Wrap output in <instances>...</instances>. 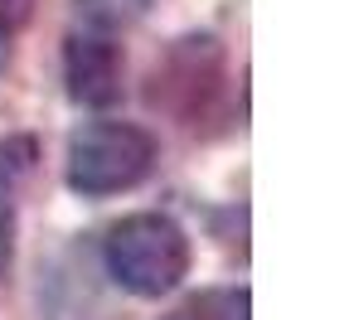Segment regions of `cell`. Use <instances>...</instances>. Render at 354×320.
<instances>
[{
	"instance_id": "cell-1",
	"label": "cell",
	"mask_w": 354,
	"mask_h": 320,
	"mask_svg": "<svg viewBox=\"0 0 354 320\" xmlns=\"http://www.w3.org/2000/svg\"><path fill=\"white\" fill-rule=\"evenodd\" d=\"M107 276L131 296H165L189 267V238L165 214H131L102 243Z\"/></svg>"
},
{
	"instance_id": "cell-2",
	"label": "cell",
	"mask_w": 354,
	"mask_h": 320,
	"mask_svg": "<svg viewBox=\"0 0 354 320\" xmlns=\"http://www.w3.org/2000/svg\"><path fill=\"white\" fill-rule=\"evenodd\" d=\"M156 141L131 122H93L68 141V185L78 194H117L151 175Z\"/></svg>"
},
{
	"instance_id": "cell-3",
	"label": "cell",
	"mask_w": 354,
	"mask_h": 320,
	"mask_svg": "<svg viewBox=\"0 0 354 320\" xmlns=\"http://www.w3.org/2000/svg\"><path fill=\"white\" fill-rule=\"evenodd\" d=\"M64 83L83 107H112L122 97V49L107 35L78 30L64 44Z\"/></svg>"
},
{
	"instance_id": "cell-4",
	"label": "cell",
	"mask_w": 354,
	"mask_h": 320,
	"mask_svg": "<svg viewBox=\"0 0 354 320\" xmlns=\"http://www.w3.org/2000/svg\"><path fill=\"white\" fill-rule=\"evenodd\" d=\"M165 320H248V291L223 286V291H199L185 305H175Z\"/></svg>"
},
{
	"instance_id": "cell-5",
	"label": "cell",
	"mask_w": 354,
	"mask_h": 320,
	"mask_svg": "<svg viewBox=\"0 0 354 320\" xmlns=\"http://www.w3.org/2000/svg\"><path fill=\"white\" fill-rule=\"evenodd\" d=\"M30 165H35V141L30 136H15V141L0 146V185L6 189H10L15 175H30Z\"/></svg>"
},
{
	"instance_id": "cell-6",
	"label": "cell",
	"mask_w": 354,
	"mask_h": 320,
	"mask_svg": "<svg viewBox=\"0 0 354 320\" xmlns=\"http://www.w3.org/2000/svg\"><path fill=\"white\" fill-rule=\"evenodd\" d=\"M30 15H35V0H0V35L20 30Z\"/></svg>"
},
{
	"instance_id": "cell-7",
	"label": "cell",
	"mask_w": 354,
	"mask_h": 320,
	"mask_svg": "<svg viewBox=\"0 0 354 320\" xmlns=\"http://www.w3.org/2000/svg\"><path fill=\"white\" fill-rule=\"evenodd\" d=\"M10 233H15V218H10V199L0 194V272L10 267Z\"/></svg>"
},
{
	"instance_id": "cell-8",
	"label": "cell",
	"mask_w": 354,
	"mask_h": 320,
	"mask_svg": "<svg viewBox=\"0 0 354 320\" xmlns=\"http://www.w3.org/2000/svg\"><path fill=\"white\" fill-rule=\"evenodd\" d=\"M10 35H0V68H6V59H10V44H6Z\"/></svg>"
}]
</instances>
